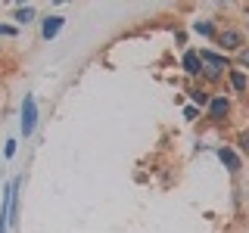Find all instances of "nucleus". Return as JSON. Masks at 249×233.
<instances>
[{"instance_id": "obj_9", "label": "nucleus", "mask_w": 249, "mask_h": 233, "mask_svg": "<svg viewBox=\"0 0 249 233\" xmlns=\"http://www.w3.org/2000/svg\"><path fill=\"white\" fill-rule=\"evenodd\" d=\"M187 97H190V103L196 109H209V103H212V93H209L206 87H196V84L187 90Z\"/></svg>"}, {"instance_id": "obj_3", "label": "nucleus", "mask_w": 249, "mask_h": 233, "mask_svg": "<svg viewBox=\"0 0 249 233\" xmlns=\"http://www.w3.org/2000/svg\"><path fill=\"white\" fill-rule=\"evenodd\" d=\"M215 155H218V162H221V165L228 168L231 174H240V171H243V155H240L237 150H231L228 143H224V146H218Z\"/></svg>"}, {"instance_id": "obj_4", "label": "nucleus", "mask_w": 249, "mask_h": 233, "mask_svg": "<svg viewBox=\"0 0 249 233\" xmlns=\"http://www.w3.org/2000/svg\"><path fill=\"white\" fill-rule=\"evenodd\" d=\"M231 115V100L224 97V93H212V103L206 109V118L209 121H224Z\"/></svg>"}, {"instance_id": "obj_11", "label": "nucleus", "mask_w": 249, "mask_h": 233, "mask_svg": "<svg viewBox=\"0 0 249 233\" xmlns=\"http://www.w3.org/2000/svg\"><path fill=\"white\" fill-rule=\"evenodd\" d=\"M193 31H196V34H202V37H218L212 19H196V22H193Z\"/></svg>"}, {"instance_id": "obj_14", "label": "nucleus", "mask_w": 249, "mask_h": 233, "mask_svg": "<svg viewBox=\"0 0 249 233\" xmlns=\"http://www.w3.org/2000/svg\"><path fill=\"white\" fill-rule=\"evenodd\" d=\"M237 150H240V155H249V134L237 137Z\"/></svg>"}, {"instance_id": "obj_16", "label": "nucleus", "mask_w": 249, "mask_h": 233, "mask_svg": "<svg viewBox=\"0 0 249 233\" xmlns=\"http://www.w3.org/2000/svg\"><path fill=\"white\" fill-rule=\"evenodd\" d=\"M16 150H19V140H6V146H3V155H6V159H13V155H16Z\"/></svg>"}, {"instance_id": "obj_17", "label": "nucleus", "mask_w": 249, "mask_h": 233, "mask_svg": "<svg viewBox=\"0 0 249 233\" xmlns=\"http://www.w3.org/2000/svg\"><path fill=\"white\" fill-rule=\"evenodd\" d=\"M237 62H240L243 68H249V47H243V50L237 53Z\"/></svg>"}, {"instance_id": "obj_2", "label": "nucleus", "mask_w": 249, "mask_h": 233, "mask_svg": "<svg viewBox=\"0 0 249 233\" xmlns=\"http://www.w3.org/2000/svg\"><path fill=\"white\" fill-rule=\"evenodd\" d=\"M218 47L221 50H233V53H240L246 47V37H243V31L240 28H224V31H218Z\"/></svg>"}, {"instance_id": "obj_5", "label": "nucleus", "mask_w": 249, "mask_h": 233, "mask_svg": "<svg viewBox=\"0 0 249 233\" xmlns=\"http://www.w3.org/2000/svg\"><path fill=\"white\" fill-rule=\"evenodd\" d=\"M62 25H66V16H59V13L44 16V19H41V37H44V41H53V37L62 31Z\"/></svg>"}, {"instance_id": "obj_15", "label": "nucleus", "mask_w": 249, "mask_h": 233, "mask_svg": "<svg viewBox=\"0 0 249 233\" xmlns=\"http://www.w3.org/2000/svg\"><path fill=\"white\" fill-rule=\"evenodd\" d=\"M202 78H206V81H221L224 72H218V68H202Z\"/></svg>"}, {"instance_id": "obj_1", "label": "nucleus", "mask_w": 249, "mask_h": 233, "mask_svg": "<svg viewBox=\"0 0 249 233\" xmlns=\"http://www.w3.org/2000/svg\"><path fill=\"white\" fill-rule=\"evenodd\" d=\"M35 128H37V100H35V93H25L22 112H19V131H22V137H31Z\"/></svg>"}, {"instance_id": "obj_12", "label": "nucleus", "mask_w": 249, "mask_h": 233, "mask_svg": "<svg viewBox=\"0 0 249 233\" xmlns=\"http://www.w3.org/2000/svg\"><path fill=\"white\" fill-rule=\"evenodd\" d=\"M0 37H19V28H16V25H6V22H0Z\"/></svg>"}, {"instance_id": "obj_7", "label": "nucleus", "mask_w": 249, "mask_h": 233, "mask_svg": "<svg viewBox=\"0 0 249 233\" xmlns=\"http://www.w3.org/2000/svg\"><path fill=\"white\" fill-rule=\"evenodd\" d=\"M202 56V68H218V72H231V59L221 56V53H212V50H199Z\"/></svg>"}, {"instance_id": "obj_8", "label": "nucleus", "mask_w": 249, "mask_h": 233, "mask_svg": "<svg viewBox=\"0 0 249 233\" xmlns=\"http://www.w3.org/2000/svg\"><path fill=\"white\" fill-rule=\"evenodd\" d=\"M228 81H231V90L233 93H246L249 90V75L243 72V68H231V72H228Z\"/></svg>"}, {"instance_id": "obj_10", "label": "nucleus", "mask_w": 249, "mask_h": 233, "mask_svg": "<svg viewBox=\"0 0 249 233\" xmlns=\"http://www.w3.org/2000/svg\"><path fill=\"white\" fill-rule=\"evenodd\" d=\"M13 19H16V28H19V25H31V22L37 19V13H35V6H16Z\"/></svg>"}, {"instance_id": "obj_6", "label": "nucleus", "mask_w": 249, "mask_h": 233, "mask_svg": "<svg viewBox=\"0 0 249 233\" xmlns=\"http://www.w3.org/2000/svg\"><path fill=\"white\" fill-rule=\"evenodd\" d=\"M181 68H184L190 78H202V56H199V50H184Z\"/></svg>"}, {"instance_id": "obj_13", "label": "nucleus", "mask_w": 249, "mask_h": 233, "mask_svg": "<svg viewBox=\"0 0 249 233\" xmlns=\"http://www.w3.org/2000/svg\"><path fill=\"white\" fill-rule=\"evenodd\" d=\"M184 118H187V121H196V118H199V109L193 106V103H187V106H184Z\"/></svg>"}]
</instances>
